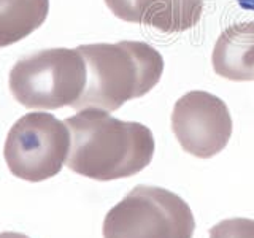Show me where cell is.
Instances as JSON below:
<instances>
[{"label": "cell", "instance_id": "obj_1", "mask_svg": "<svg viewBox=\"0 0 254 238\" xmlns=\"http://www.w3.org/2000/svg\"><path fill=\"white\" fill-rule=\"evenodd\" d=\"M65 124L71 135L67 165L83 177L95 181L129 178L153 161V132L140 122H124L105 110L86 108Z\"/></svg>", "mask_w": 254, "mask_h": 238}, {"label": "cell", "instance_id": "obj_2", "mask_svg": "<svg viewBox=\"0 0 254 238\" xmlns=\"http://www.w3.org/2000/svg\"><path fill=\"white\" fill-rule=\"evenodd\" d=\"M87 67V83L71 108L115 111L126 102L143 97L164 73V58L145 42L123 40L118 43L78 46Z\"/></svg>", "mask_w": 254, "mask_h": 238}, {"label": "cell", "instance_id": "obj_3", "mask_svg": "<svg viewBox=\"0 0 254 238\" xmlns=\"http://www.w3.org/2000/svg\"><path fill=\"white\" fill-rule=\"evenodd\" d=\"M87 83V67L79 50L51 48L16 62L10 89L26 108L56 110L73 107Z\"/></svg>", "mask_w": 254, "mask_h": 238}, {"label": "cell", "instance_id": "obj_4", "mask_svg": "<svg viewBox=\"0 0 254 238\" xmlns=\"http://www.w3.org/2000/svg\"><path fill=\"white\" fill-rule=\"evenodd\" d=\"M190 206L172 190L137 186L103 219V238H192Z\"/></svg>", "mask_w": 254, "mask_h": 238}, {"label": "cell", "instance_id": "obj_5", "mask_svg": "<svg viewBox=\"0 0 254 238\" xmlns=\"http://www.w3.org/2000/svg\"><path fill=\"white\" fill-rule=\"evenodd\" d=\"M71 135L65 122L50 113H29L8 132L5 161L10 172L24 181L40 182L53 178L70 153Z\"/></svg>", "mask_w": 254, "mask_h": 238}, {"label": "cell", "instance_id": "obj_6", "mask_svg": "<svg viewBox=\"0 0 254 238\" xmlns=\"http://www.w3.org/2000/svg\"><path fill=\"white\" fill-rule=\"evenodd\" d=\"M172 130L186 153L210 159L227 146L232 118L224 100L205 91H190L175 102Z\"/></svg>", "mask_w": 254, "mask_h": 238}, {"label": "cell", "instance_id": "obj_7", "mask_svg": "<svg viewBox=\"0 0 254 238\" xmlns=\"http://www.w3.org/2000/svg\"><path fill=\"white\" fill-rule=\"evenodd\" d=\"M108 10L126 22L178 34L202 19L203 0H105Z\"/></svg>", "mask_w": 254, "mask_h": 238}, {"label": "cell", "instance_id": "obj_8", "mask_svg": "<svg viewBox=\"0 0 254 238\" xmlns=\"http://www.w3.org/2000/svg\"><path fill=\"white\" fill-rule=\"evenodd\" d=\"M216 75L229 81L254 79V21L229 26L218 37L211 56Z\"/></svg>", "mask_w": 254, "mask_h": 238}, {"label": "cell", "instance_id": "obj_9", "mask_svg": "<svg viewBox=\"0 0 254 238\" xmlns=\"http://www.w3.org/2000/svg\"><path fill=\"white\" fill-rule=\"evenodd\" d=\"M50 0H0V48L18 43L48 18Z\"/></svg>", "mask_w": 254, "mask_h": 238}, {"label": "cell", "instance_id": "obj_10", "mask_svg": "<svg viewBox=\"0 0 254 238\" xmlns=\"http://www.w3.org/2000/svg\"><path fill=\"white\" fill-rule=\"evenodd\" d=\"M210 238H254V219H224L210 229Z\"/></svg>", "mask_w": 254, "mask_h": 238}, {"label": "cell", "instance_id": "obj_11", "mask_svg": "<svg viewBox=\"0 0 254 238\" xmlns=\"http://www.w3.org/2000/svg\"><path fill=\"white\" fill-rule=\"evenodd\" d=\"M240 8L243 10H250V11H254V0H237Z\"/></svg>", "mask_w": 254, "mask_h": 238}, {"label": "cell", "instance_id": "obj_12", "mask_svg": "<svg viewBox=\"0 0 254 238\" xmlns=\"http://www.w3.org/2000/svg\"><path fill=\"white\" fill-rule=\"evenodd\" d=\"M0 238H29V237L19 232H2L0 234Z\"/></svg>", "mask_w": 254, "mask_h": 238}]
</instances>
